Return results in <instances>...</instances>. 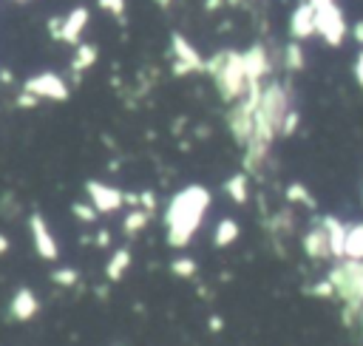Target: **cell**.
I'll return each instance as SVG.
<instances>
[{
  "mask_svg": "<svg viewBox=\"0 0 363 346\" xmlns=\"http://www.w3.org/2000/svg\"><path fill=\"white\" fill-rule=\"evenodd\" d=\"M289 111H292L289 85L281 79L264 82V91H261V99H258V108L252 116V133L244 145V173L252 176L264 167L269 147L281 136V125H284V116Z\"/></svg>",
  "mask_w": 363,
  "mask_h": 346,
  "instance_id": "cell-1",
  "label": "cell"
},
{
  "mask_svg": "<svg viewBox=\"0 0 363 346\" xmlns=\"http://www.w3.org/2000/svg\"><path fill=\"white\" fill-rule=\"evenodd\" d=\"M210 204H213V193L204 184H187L179 193H173L164 207V218H162L167 244L176 250H184L196 238Z\"/></svg>",
  "mask_w": 363,
  "mask_h": 346,
  "instance_id": "cell-2",
  "label": "cell"
},
{
  "mask_svg": "<svg viewBox=\"0 0 363 346\" xmlns=\"http://www.w3.org/2000/svg\"><path fill=\"white\" fill-rule=\"evenodd\" d=\"M204 74L213 79L218 96L224 105L238 102L247 94V68H244V51L221 48L213 57L204 60Z\"/></svg>",
  "mask_w": 363,
  "mask_h": 346,
  "instance_id": "cell-3",
  "label": "cell"
},
{
  "mask_svg": "<svg viewBox=\"0 0 363 346\" xmlns=\"http://www.w3.org/2000/svg\"><path fill=\"white\" fill-rule=\"evenodd\" d=\"M326 278L335 286V298L343 303V323L354 326V318L363 309V261H335Z\"/></svg>",
  "mask_w": 363,
  "mask_h": 346,
  "instance_id": "cell-4",
  "label": "cell"
},
{
  "mask_svg": "<svg viewBox=\"0 0 363 346\" xmlns=\"http://www.w3.org/2000/svg\"><path fill=\"white\" fill-rule=\"evenodd\" d=\"M315 34H318L326 45H332V48L343 45V40L349 37L346 14H343V9H340L335 0L315 9Z\"/></svg>",
  "mask_w": 363,
  "mask_h": 346,
  "instance_id": "cell-5",
  "label": "cell"
},
{
  "mask_svg": "<svg viewBox=\"0 0 363 346\" xmlns=\"http://www.w3.org/2000/svg\"><path fill=\"white\" fill-rule=\"evenodd\" d=\"M170 57H173V77H190V74H204V60L201 51L182 34V31H173L170 34Z\"/></svg>",
  "mask_w": 363,
  "mask_h": 346,
  "instance_id": "cell-6",
  "label": "cell"
},
{
  "mask_svg": "<svg viewBox=\"0 0 363 346\" xmlns=\"http://www.w3.org/2000/svg\"><path fill=\"white\" fill-rule=\"evenodd\" d=\"M88 20H91V11L85 6H77L71 9L68 14L62 17H51L48 20V34L51 40L57 43H68V45H79L82 43V34L88 28Z\"/></svg>",
  "mask_w": 363,
  "mask_h": 346,
  "instance_id": "cell-7",
  "label": "cell"
},
{
  "mask_svg": "<svg viewBox=\"0 0 363 346\" xmlns=\"http://www.w3.org/2000/svg\"><path fill=\"white\" fill-rule=\"evenodd\" d=\"M20 88L28 91V94H34L40 102H65V99L71 96V88H68L65 77H60L57 71L31 74L28 79H23Z\"/></svg>",
  "mask_w": 363,
  "mask_h": 346,
  "instance_id": "cell-8",
  "label": "cell"
},
{
  "mask_svg": "<svg viewBox=\"0 0 363 346\" xmlns=\"http://www.w3.org/2000/svg\"><path fill=\"white\" fill-rule=\"evenodd\" d=\"M85 196L96 207L99 216L119 213L125 207V190H119V187H113L108 182H99V179H88L85 182Z\"/></svg>",
  "mask_w": 363,
  "mask_h": 346,
  "instance_id": "cell-9",
  "label": "cell"
},
{
  "mask_svg": "<svg viewBox=\"0 0 363 346\" xmlns=\"http://www.w3.org/2000/svg\"><path fill=\"white\" fill-rule=\"evenodd\" d=\"M28 235H31V247H34L37 258H43V261H57L60 258L57 235L51 233V227H48L43 213H31L28 216Z\"/></svg>",
  "mask_w": 363,
  "mask_h": 346,
  "instance_id": "cell-10",
  "label": "cell"
},
{
  "mask_svg": "<svg viewBox=\"0 0 363 346\" xmlns=\"http://www.w3.org/2000/svg\"><path fill=\"white\" fill-rule=\"evenodd\" d=\"M301 250L306 252V258L309 261H335L332 258V247H329V238H326V233H323V227H320V221L315 218L312 221V227L303 233V238H301Z\"/></svg>",
  "mask_w": 363,
  "mask_h": 346,
  "instance_id": "cell-11",
  "label": "cell"
},
{
  "mask_svg": "<svg viewBox=\"0 0 363 346\" xmlns=\"http://www.w3.org/2000/svg\"><path fill=\"white\" fill-rule=\"evenodd\" d=\"M40 312V298L31 286H17L11 292V301H9V318L17 320V323H26L31 320L34 315Z\"/></svg>",
  "mask_w": 363,
  "mask_h": 346,
  "instance_id": "cell-12",
  "label": "cell"
},
{
  "mask_svg": "<svg viewBox=\"0 0 363 346\" xmlns=\"http://www.w3.org/2000/svg\"><path fill=\"white\" fill-rule=\"evenodd\" d=\"M289 37L298 40V43L315 37V9H312L309 0H301L292 9V14H289Z\"/></svg>",
  "mask_w": 363,
  "mask_h": 346,
  "instance_id": "cell-13",
  "label": "cell"
},
{
  "mask_svg": "<svg viewBox=\"0 0 363 346\" xmlns=\"http://www.w3.org/2000/svg\"><path fill=\"white\" fill-rule=\"evenodd\" d=\"M244 68H247V82H267V77L272 71V60L261 43H255L244 51Z\"/></svg>",
  "mask_w": 363,
  "mask_h": 346,
  "instance_id": "cell-14",
  "label": "cell"
},
{
  "mask_svg": "<svg viewBox=\"0 0 363 346\" xmlns=\"http://www.w3.org/2000/svg\"><path fill=\"white\" fill-rule=\"evenodd\" d=\"M326 238H329V247H332V258L335 261H343V250H346V230L349 224H343L337 216H320L318 218Z\"/></svg>",
  "mask_w": 363,
  "mask_h": 346,
  "instance_id": "cell-15",
  "label": "cell"
},
{
  "mask_svg": "<svg viewBox=\"0 0 363 346\" xmlns=\"http://www.w3.org/2000/svg\"><path fill=\"white\" fill-rule=\"evenodd\" d=\"M130 261H133V252H130V247H116V250L111 252L108 264H105V278H108L111 284L122 281V278H125V272L130 269Z\"/></svg>",
  "mask_w": 363,
  "mask_h": 346,
  "instance_id": "cell-16",
  "label": "cell"
},
{
  "mask_svg": "<svg viewBox=\"0 0 363 346\" xmlns=\"http://www.w3.org/2000/svg\"><path fill=\"white\" fill-rule=\"evenodd\" d=\"M96 57H99V48H96L94 43H79V45H74V57H71V62H68L71 74H74V77H82L88 68H94Z\"/></svg>",
  "mask_w": 363,
  "mask_h": 346,
  "instance_id": "cell-17",
  "label": "cell"
},
{
  "mask_svg": "<svg viewBox=\"0 0 363 346\" xmlns=\"http://www.w3.org/2000/svg\"><path fill=\"white\" fill-rule=\"evenodd\" d=\"M224 193H227V199H230L233 204H244V201L250 199V173H244V170L233 173V176L224 182Z\"/></svg>",
  "mask_w": 363,
  "mask_h": 346,
  "instance_id": "cell-18",
  "label": "cell"
},
{
  "mask_svg": "<svg viewBox=\"0 0 363 346\" xmlns=\"http://www.w3.org/2000/svg\"><path fill=\"white\" fill-rule=\"evenodd\" d=\"M238 235H241V224L235 218L224 216V218H218V224L213 230V244L216 247H230V244L238 241Z\"/></svg>",
  "mask_w": 363,
  "mask_h": 346,
  "instance_id": "cell-19",
  "label": "cell"
},
{
  "mask_svg": "<svg viewBox=\"0 0 363 346\" xmlns=\"http://www.w3.org/2000/svg\"><path fill=\"white\" fill-rule=\"evenodd\" d=\"M343 258L363 261V221L349 224V230H346V250H343Z\"/></svg>",
  "mask_w": 363,
  "mask_h": 346,
  "instance_id": "cell-20",
  "label": "cell"
},
{
  "mask_svg": "<svg viewBox=\"0 0 363 346\" xmlns=\"http://www.w3.org/2000/svg\"><path fill=\"white\" fill-rule=\"evenodd\" d=\"M150 216H153V213H147V210H142V207H133V210L125 213V218H122V233H125L128 238L139 235V233L150 224Z\"/></svg>",
  "mask_w": 363,
  "mask_h": 346,
  "instance_id": "cell-21",
  "label": "cell"
},
{
  "mask_svg": "<svg viewBox=\"0 0 363 346\" xmlns=\"http://www.w3.org/2000/svg\"><path fill=\"white\" fill-rule=\"evenodd\" d=\"M284 68L286 71H303L306 68V51L298 40H289L284 48Z\"/></svg>",
  "mask_w": 363,
  "mask_h": 346,
  "instance_id": "cell-22",
  "label": "cell"
},
{
  "mask_svg": "<svg viewBox=\"0 0 363 346\" xmlns=\"http://www.w3.org/2000/svg\"><path fill=\"white\" fill-rule=\"evenodd\" d=\"M284 196H286V201L289 204H301V207H306V210H315L318 207V201H315V196L301 184V182H292V184H286V190H284Z\"/></svg>",
  "mask_w": 363,
  "mask_h": 346,
  "instance_id": "cell-23",
  "label": "cell"
},
{
  "mask_svg": "<svg viewBox=\"0 0 363 346\" xmlns=\"http://www.w3.org/2000/svg\"><path fill=\"white\" fill-rule=\"evenodd\" d=\"M48 278H51V284H57L62 289H74L79 284V269L77 267H54Z\"/></svg>",
  "mask_w": 363,
  "mask_h": 346,
  "instance_id": "cell-24",
  "label": "cell"
},
{
  "mask_svg": "<svg viewBox=\"0 0 363 346\" xmlns=\"http://www.w3.org/2000/svg\"><path fill=\"white\" fill-rule=\"evenodd\" d=\"M170 272H173L176 278H193V275L199 272V264H196L190 255H176V258L170 261Z\"/></svg>",
  "mask_w": 363,
  "mask_h": 346,
  "instance_id": "cell-25",
  "label": "cell"
},
{
  "mask_svg": "<svg viewBox=\"0 0 363 346\" xmlns=\"http://www.w3.org/2000/svg\"><path fill=\"white\" fill-rule=\"evenodd\" d=\"M71 216L77 218V221H82V224H94L96 218H99V213H96V207L85 199V201H71Z\"/></svg>",
  "mask_w": 363,
  "mask_h": 346,
  "instance_id": "cell-26",
  "label": "cell"
},
{
  "mask_svg": "<svg viewBox=\"0 0 363 346\" xmlns=\"http://www.w3.org/2000/svg\"><path fill=\"white\" fill-rule=\"evenodd\" d=\"M14 105H17L20 111H31V108H40L43 102H40L34 94H28V91H23V88H20V91L14 94Z\"/></svg>",
  "mask_w": 363,
  "mask_h": 346,
  "instance_id": "cell-27",
  "label": "cell"
},
{
  "mask_svg": "<svg viewBox=\"0 0 363 346\" xmlns=\"http://www.w3.org/2000/svg\"><path fill=\"white\" fill-rule=\"evenodd\" d=\"M298 125H301V113H298V108H292V111L284 116V125H281V136H292V133L298 130Z\"/></svg>",
  "mask_w": 363,
  "mask_h": 346,
  "instance_id": "cell-28",
  "label": "cell"
},
{
  "mask_svg": "<svg viewBox=\"0 0 363 346\" xmlns=\"http://www.w3.org/2000/svg\"><path fill=\"white\" fill-rule=\"evenodd\" d=\"M99 3V9L102 11H108V14H113V17H125V0H96Z\"/></svg>",
  "mask_w": 363,
  "mask_h": 346,
  "instance_id": "cell-29",
  "label": "cell"
},
{
  "mask_svg": "<svg viewBox=\"0 0 363 346\" xmlns=\"http://www.w3.org/2000/svg\"><path fill=\"white\" fill-rule=\"evenodd\" d=\"M312 295H318V298H335V286H332V281L329 278H320L318 284H312V289H309Z\"/></svg>",
  "mask_w": 363,
  "mask_h": 346,
  "instance_id": "cell-30",
  "label": "cell"
},
{
  "mask_svg": "<svg viewBox=\"0 0 363 346\" xmlns=\"http://www.w3.org/2000/svg\"><path fill=\"white\" fill-rule=\"evenodd\" d=\"M136 207H142V210L153 213V210H156V193H153V190H142V193H139V204H136Z\"/></svg>",
  "mask_w": 363,
  "mask_h": 346,
  "instance_id": "cell-31",
  "label": "cell"
},
{
  "mask_svg": "<svg viewBox=\"0 0 363 346\" xmlns=\"http://www.w3.org/2000/svg\"><path fill=\"white\" fill-rule=\"evenodd\" d=\"M111 241H113V235H111L108 227H102V230L94 233V244H96V247H111Z\"/></svg>",
  "mask_w": 363,
  "mask_h": 346,
  "instance_id": "cell-32",
  "label": "cell"
},
{
  "mask_svg": "<svg viewBox=\"0 0 363 346\" xmlns=\"http://www.w3.org/2000/svg\"><path fill=\"white\" fill-rule=\"evenodd\" d=\"M352 74H354V82L363 88V48L357 51V57H354V65H352Z\"/></svg>",
  "mask_w": 363,
  "mask_h": 346,
  "instance_id": "cell-33",
  "label": "cell"
},
{
  "mask_svg": "<svg viewBox=\"0 0 363 346\" xmlns=\"http://www.w3.org/2000/svg\"><path fill=\"white\" fill-rule=\"evenodd\" d=\"M349 31H352V37H354V43H357V45L363 48V20H357V23H354V26H352Z\"/></svg>",
  "mask_w": 363,
  "mask_h": 346,
  "instance_id": "cell-34",
  "label": "cell"
},
{
  "mask_svg": "<svg viewBox=\"0 0 363 346\" xmlns=\"http://www.w3.org/2000/svg\"><path fill=\"white\" fill-rule=\"evenodd\" d=\"M9 250H11V241H9V235H6V233H0V258H3Z\"/></svg>",
  "mask_w": 363,
  "mask_h": 346,
  "instance_id": "cell-35",
  "label": "cell"
},
{
  "mask_svg": "<svg viewBox=\"0 0 363 346\" xmlns=\"http://www.w3.org/2000/svg\"><path fill=\"white\" fill-rule=\"evenodd\" d=\"M221 326H224V323H221V318H218V315H213V318H210V329H213V332H218Z\"/></svg>",
  "mask_w": 363,
  "mask_h": 346,
  "instance_id": "cell-36",
  "label": "cell"
},
{
  "mask_svg": "<svg viewBox=\"0 0 363 346\" xmlns=\"http://www.w3.org/2000/svg\"><path fill=\"white\" fill-rule=\"evenodd\" d=\"M354 323H357V326H360V337H363V309H360V312H357V318H354Z\"/></svg>",
  "mask_w": 363,
  "mask_h": 346,
  "instance_id": "cell-37",
  "label": "cell"
},
{
  "mask_svg": "<svg viewBox=\"0 0 363 346\" xmlns=\"http://www.w3.org/2000/svg\"><path fill=\"white\" fill-rule=\"evenodd\" d=\"M312 3V9H318V6H326V3H332V0H309Z\"/></svg>",
  "mask_w": 363,
  "mask_h": 346,
  "instance_id": "cell-38",
  "label": "cell"
},
{
  "mask_svg": "<svg viewBox=\"0 0 363 346\" xmlns=\"http://www.w3.org/2000/svg\"><path fill=\"white\" fill-rule=\"evenodd\" d=\"M156 3H159V6H162V9H167V6H170V3H173V0H156Z\"/></svg>",
  "mask_w": 363,
  "mask_h": 346,
  "instance_id": "cell-39",
  "label": "cell"
},
{
  "mask_svg": "<svg viewBox=\"0 0 363 346\" xmlns=\"http://www.w3.org/2000/svg\"><path fill=\"white\" fill-rule=\"evenodd\" d=\"M227 3H233V6H238V3H241V0H227Z\"/></svg>",
  "mask_w": 363,
  "mask_h": 346,
  "instance_id": "cell-40",
  "label": "cell"
},
{
  "mask_svg": "<svg viewBox=\"0 0 363 346\" xmlns=\"http://www.w3.org/2000/svg\"><path fill=\"white\" fill-rule=\"evenodd\" d=\"M14 3H26V0H14Z\"/></svg>",
  "mask_w": 363,
  "mask_h": 346,
  "instance_id": "cell-41",
  "label": "cell"
},
{
  "mask_svg": "<svg viewBox=\"0 0 363 346\" xmlns=\"http://www.w3.org/2000/svg\"><path fill=\"white\" fill-rule=\"evenodd\" d=\"M360 199H363V190H360Z\"/></svg>",
  "mask_w": 363,
  "mask_h": 346,
  "instance_id": "cell-42",
  "label": "cell"
}]
</instances>
